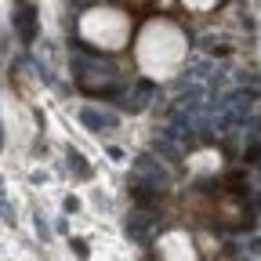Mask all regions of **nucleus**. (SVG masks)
<instances>
[{"mask_svg":"<svg viewBox=\"0 0 261 261\" xmlns=\"http://www.w3.org/2000/svg\"><path fill=\"white\" fill-rule=\"evenodd\" d=\"M80 33L91 44L106 47V51H116V47H123L127 33H130V18L123 11H113V8H91L80 22Z\"/></svg>","mask_w":261,"mask_h":261,"instance_id":"nucleus-1","label":"nucleus"},{"mask_svg":"<svg viewBox=\"0 0 261 261\" xmlns=\"http://www.w3.org/2000/svg\"><path fill=\"white\" fill-rule=\"evenodd\" d=\"M130 196H135L138 207H160V189H156V185L135 181V185H130Z\"/></svg>","mask_w":261,"mask_h":261,"instance_id":"nucleus-2","label":"nucleus"},{"mask_svg":"<svg viewBox=\"0 0 261 261\" xmlns=\"http://www.w3.org/2000/svg\"><path fill=\"white\" fill-rule=\"evenodd\" d=\"M15 22H18V33H22V44H33V40H37V11H33V8L18 11Z\"/></svg>","mask_w":261,"mask_h":261,"instance_id":"nucleus-3","label":"nucleus"},{"mask_svg":"<svg viewBox=\"0 0 261 261\" xmlns=\"http://www.w3.org/2000/svg\"><path fill=\"white\" fill-rule=\"evenodd\" d=\"M181 4H185L189 11H211V8L218 4V0H181Z\"/></svg>","mask_w":261,"mask_h":261,"instance_id":"nucleus-4","label":"nucleus"},{"mask_svg":"<svg viewBox=\"0 0 261 261\" xmlns=\"http://www.w3.org/2000/svg\"><path fill=\"white\" fill-rule=\"evenodd\" d=\"M69 163H73V167H76V171H80L84 178L91 174V167H87V163H84V156H80V152H69Z\"/></svg>","mask_w":261,"mask_h":261,"instance_id":"nucleus-5","label":"nucleus"},{"mask_svg":"<svg viewBox=\"0 0 261 261\" xmlns=\"http://www.w3.org/2000/svg\"><path fill=\"white\" fill-rule=\"evenodd\" d=\"M243 156H247V163H257V156H261V145H257V142H250Z\"/></svg>","mask_w":261,"mask_h":261,"instance_id":"nucleus-6","label":"nucleus"},{"mask_svg":"<svg viewBox=\"0 0 261 261\" xmlns=\"http://www.w3.org/2000/svg\"><path fill=\"white\" fill-rule=\"evenodd\" d=\"M73 250H76V257H87V243L84 240H73Z\"/></svg>","mask_w":261,"mask_h":261,"instance_id":"nucleus-7","label":"nucleus"}]
</instances>
